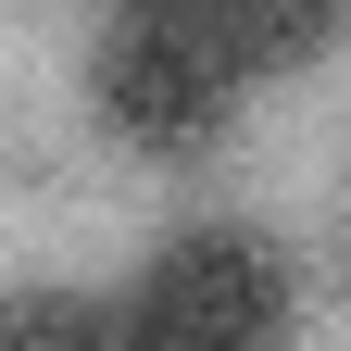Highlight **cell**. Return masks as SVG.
<instances>
[{
    "instance_id": "cell-1",
    "label": "cell",
    "mask_w": 351,
    "mask_h": 351,
    "mask_svg": "<svg viewBox=\"0 0 351 351\" xmlns=\"http://www.w3.org/2000/svg\"><path fill=\"white\" fill-rule=\"evenodd\" d=\"M125 351H276L301 289H289V251L251 239V226H176L138 276H125Z\"/></svg>"
},
{
    "instance_id": "cell-2",
    "label": "cell",
    "mask_w": 351,
    "mask_h": 351,
    "mask_svg": "<svg viewBox=\"0 0 351 351\" xmlns=\"http://www.w3.org/2000/svg\"><path fill=\"white\" fill-rule=\"evenodd\" d=\"M239 88L251 75L213 51L189 13H125V25H101V51H88V113L138 163H201L239 125Z\"/></svg>"
},
{
    "instance_id": "cell-3",
    "label": "cell",
    "mask_w": 351,
    "mask_h": 351,
    "mask_svg": "<svg viewBox=\"0 0 351 351\" xmlns=\"http://www.w3.org/2000/svg\"><path fill=\"white\" fill-rule=\"evenodd\" d=\"M189 25H201L213 51H226V63L263 88V75H301V63H326L351 13H339V0H189Z\"/></svg>"
},
{
    "instance_id": "cell-4",
    "label": "cell",
    "mask_w": 351,
    "mask_h": 351,
    "mask_svg": "<svg viewBox=\"0 0 351 351\" xmlns=\"http://www.w3.org/2000/svg\"><path fill=\"white\" fill-rule=\"evenodd\" d=\"M0 351H125V314L88 289H13L0 301Z\"/></svg>"
},
{
    "instance_id": "cell-5",
    "label": "cell",
    "mask_w": 351,
    "mask_h": 351,
    "mask_svg": "<svg viewBox=\"0 0 351 351\" xmlns=\"http://www.w3.org/2000/svg\"><path fill=\"white\" fill-rule=\"evenodd\" d=\"M125 13H189V0H125Z\"/></svg>"
}]
</instances>
